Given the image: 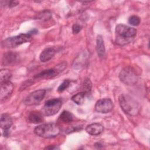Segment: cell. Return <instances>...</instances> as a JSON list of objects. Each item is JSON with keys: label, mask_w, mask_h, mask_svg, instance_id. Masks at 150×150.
I'll use <instances>...</instances> for the list:
<instances>
[{"label": "cell", "mask_w": 150, "mask_h": 150, "mask_svg": "<svg viewBox=\"0 0 150 150\" xmlns=\"http://www.w3.org/2000/svg\"><path fill=\"white\" fill-rule=\"evenodd\" d=\"M104 127L100 123H93L88 125L86 128V131L91 135H98L103 132Z\"/></svg>", "instance_id": "8fae6325"}, {"label": "cell", "mask_w": 150, "mask_h": 150, "mask_svg": "<svg viewBox=\"0 0 150 150\" xmlns=\"http://www.w3.org/2000/svg\"><path fill=\"white\" fill-rule=\"evenodd\" d=\"M81 29H82V27L80 25L76 23V24H74L72 26V32L73 34H77L80 32Z\"/></svg>", "instance_id": "603a6c76"}, {"label": "cell", "mask_w": 150, "mask_h": 150, "mask_svg": "<svg viewBox=\"0 0 150 150\" xmlns=\"http://www.w3.org/2000/svg\"><path fill=\"white\" fill-rule=\"evenodd\" d=\"M56 50L53 47H49L45 48L42 52H41L39 59L41 62H46L50 60L55 54Z\"/></svg>", "instance_id": "7c38bea8"}, {"label": "cell", "mask_w": 150, "mask_h": 150, "mask_svg": "<svg viewBox=\"0 0 150 150\" xmlns=\"http://www.w3.org/2000/svg\"><path fill=\"white\" fill-rule=\"evenodd\" d=\"M115 42L120 45H124L132 42L137 35L136 29L125 25L118 24L115 28Z\"/></svg>", "instance_id": "6da1fadb"}, {"label": "cell", "mask_w": 150, "mask_h": 150, "mask_svg": "<svg viewBox=\"0 0 150 150\" xmlns=\"http://www.w3.org/2000/svg\"><path fill=\"white\" fill-rule=\"evenodd\" d=\"M92 87V84L89 79H86L83 82V88L84 90V93L86 94H89L91 93Z\"/></svg>", "instance_id": "ffe728a7"}, {"label": "cell", "mask_w": 150, "mask_h": 150, "mask_svg": "<svg viewBox=\"0 0 150 150\" xmlns=\"http://www.w3.org/2000/svg\"><path fill=\"white\" fill-rule=\"evenodd\" d=\"M60 127L53 122L43 124L36 127L34 129L36 135L45 138L55 137L60 134Z\"/></svg>", "instance_id": "3957f363"}, {"label": "cell", "mask_w": 150, "mask_h": 150, "mask_svg": "<svg viewBox=\"0 0 150 150\" xmlns=\"http://www.w3.org/2000/svg\"><path fill=\"white\" fill-rule=\"evenodd\" d=\"M62 101L60 98L50 99L46 101L42 108V113L45 116H51L56 114L60 109Z\"/></svg>", "instance_id": "8992f818"}, {"label": "cell", "mask_w": 150, "mask_h": 150, "mask_svg": "<svg viewBox=\"0 0 150 150\" xmlns=\"http://www.w3.org/2000/svg\"><path fill=\"white\" fill-rule=\"evenodd\" d=\"M38 32V30L36 29H33L32 30H31L30 31H29L28 33L30 35H35V34H36Z\"/></svg>", "instance_id": "d4e9b609"}, {"label": "cell", "mask_w": 150, "mask_h": 150, "mask_svg": "<svg viewBox=\"0 0 150 150\" xmlns=\"http://www.w3.org/2000/svg\"><path fill=\"white\" fill-rule=\"evenodd\" d=\"M120 105L124 112L135 116L139 114L141 107L138 102L128 94H121L118 97Z\"/></svg>", "instance_id": "7a4b0ae2"}, {"label": "cell", "mask_w": 150, "mask_h": 150, "mask_svg": "<svg viewBox=\"0 0 150 150\" xmlns=\"http://www.w3.org/2000/svg\"><path fill=\"white\" fill-rule=\"evenodd\" d=\"M46 90L40 89L34 91L30 93L24 100L23 103L25 105L30 106L38 104L45 97Z\"/></svg>", "instance_id": "ba28073f"}, {"label": "cell", "mask_w": 150, "mask_h": 150, "mask_svg": "<svg viewBox=\"0 0 150 150\" xmlns=\"http://www.w3.org/2000/svg\"><path fill=\"white\" fill-rule=\"evenodd\" d=\"M96 50L98 56L100 58L105 56V46L104 40L101 35H98L96 39Z\"/></svg>", "instance_id": "9a60e30c"}, {"label": "cell", "mask_w": 150, "mask_h": 150, "mask_svg": "<svg viewBox=\"0 0 150 150\" xmlns=\"http://www.w3.org/2000/svg\"><path fill=\"white\" fill-rule=\"evenodd\" d=\"M12 76L11 71L6 69H2L0 71V80L1 82L9 81Z\"/></svg>", "instance_id": "ac0fdd59"}, {"label": "cell", "mask_w": 150, "mask_h": 150, "mask_svg": "<svg viewBox=\"0 0 150 150\" xmlns=\"http://www.w3.org/2000/svg\"><path fill=\"white\" fill-rule=\"evenodd\" d=\"M114 107V104L110 98H102L98 100L95 105V110L100 113H108Z\"/></svg>", "instance_id": "9c48e42d"}, {"label": "cell", "mask_w": 150, "mask_h": 150, "mask_svg": "<svg viewBox=\"0 0 150 150\" xmlns=\"http://www.w3.org/2000/svg\"><path fill=\"white\" fill-rule=\"evenodd\" d=\"M32 40V35L29 33H21L19 35L9 37L2 42V46L6 47H15L23 43L29 42Z\"/></svg>", "instance_id": "277c9868"}, {"label": "cell", "mask_w": 150, "mask_h": 150, "mask_svg": "<svg viewBox=\"0 0 150 150\" xmlns=\"http://www.w3.org/2000/svg\"><path fill=\"white\" fill-rule=\"evenodd\" d=\"M86 94L83 91L78 93L71 97V100L77 105H81L84 103Z\"/></svg>", "instance_id": "d6986e66"}, {"label": "cell", "mask_w": 150, "mask_h": 150, "mask_svg": "<svg viewBox=\"0 0 150 150\" xmlns=\"http://www.w3.org/2000/svg\"><path fill=\"white\" fill-rule=\"evenodd\" d=\"M19 4V1H10L7 2V5L9 8H12L16 6Z\"/></svg>", "instance_id": "cb8c5ba5"}, {"label": "cell", "mask_w": 150, "mask_h": 150, "mask_svg": "<svg viewBox=\"0 0 150 150\" xmlns=\"http://www.w3.org/2000/svg\"><path fill=\"white\" fill-rule=\"evenodd\" d=\"M12 125V120L8 114H2L1 116L0 125L4 130L9 129Z\"/></svg>", "instance_id": "4fadbf2b"}, {"label": "cell", "mask_w": 150, "mask_h": 150, "mask_svg": "<svg viewBox=\"0 0 150 150\" xmlns=\"http://www.w3.org/2000/svg\"><path fill=\"white\" fill-rule=\"evenodd\" d=\"M28 120L29 122L33 124H39L43 121V114L39 111H33L30 112L28 117Z\"/></svg>", "instance_id": "5bb4252c"}, {"label": "cell", "mask_w": 150, "mask_h": 150, "mask_svg": "<svg viewBox=\"0 0 150 150\" xmlns=\"http://www.w3.org/2000/svg\"><path fill=\"white\" fill-rule=\"evenodd\" d=\"M67 63L64 62H62L57 65H56L54 68L45 70L38 74H36L34 76L35 79H52L57 75H58L60 73L63 71L66 67Z\"/></svg>", "instance_id": "52a82bcc"}, {"label": "cell", "mask_w": 150, "mask_h": 150, "mask_svg": "<svg viewBox=\"0 0 150 150\" xmlns=\"http://www.w3.org/2000/svg\"><path fill=\"white\" fill-rule=\"evenodd\" d=\"M13 90V85L9 81L1 82V91H0V98L1 101H5L9 98L11 96Z\"/></svg>", "instance_id": "30bf717a"}, {"label": "cell", "mask_w": 150, "mask_h": 150, "mask_svg": "<svg viewBox=\"0 0 150 150\" xmlns=\"http://www.w3.org/2000/svg\"><path fill=\"white\" fill-rule=\"evenodd\" d=\"M58 148H57L56 146H55L54 145H52V146H47V147H46L45 149H57Z\"/></svg>", "instance_id": "484cf974"}, {"label": "cell", "mask_w": 150, "mask_h": 150, "mask_svg": "<svg viewBox=\"0 0 150 150\" xmlns=\"http://www.w3.org/2000/svg\"><path fill=\"white\" fill-rule=\"evenodd\" d=\"M17 54L13 52H8L4 54V56L3 57V60L2 63L5 65H8L12 63H14V62H16L17 59Z\"/></svg>", "instance_id": "2e32d148"}, {"label": "cell", "mask_w": 150, "mask_h": 150, "mask_svg": "<svg viewBox=\"0 0 150 150\" xmlns=\"http://www.w3.org/2000/svg\"><path fill=\"white\" fill-rule=\"evenodd\" d=\"M119 78L121 81L127 85H134L138 80V75L132 67L127 66L120 71Z\"/></svg>", "instance_id": "5b68a950"}, {"label": "cell", "mask_w": 150, "mask_h": 150, "mask_svg": "<svg viewBox=\"0 0 150 150\" xmlns=\"http://www.w3.org/2000/svg\"><path fill=\"white\" fill-rule=\"evenodd\" d=\"M70 80H64L62 83L57 88V91L59 93H62L63 91H64L66 89H67L69 85H70Z\"/></svg>", "instance_id": "7402d4cb"}, {"label": "cell", "mask_w": 150, "mask_h": 150, "mask_svg": "<svg viewBox=\"0 0 150 150\" xmlns=\"http://www.w3.org/2000/svg\"><path fill=\"white\" fill-rule=\"evenodd\" d=\"M140 21V18L137 15H132L128 19V23L134 26L139 25Z\"/></svg>", "instance_id": "44dd1931"}, {"label": "cell", "mask_w": 150, "mask_h": 150, "mask_svg": "<svg viewBox=\"0 0 150 150\" xmlns=\"http://www.w3.org/2000/svg\"><path fill=\"white\" fill-rule=\"evenodd\" d=\"M59 119L64 123H70L73 121V117L71 112L68 111H63L59 116Z\"/></svg>", "instance_id": "e0dca14e"}]
</instances>
